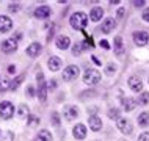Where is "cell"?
Returning <instances> with one entry per match:
<instances>
[{"instance_id": "10", "label": "cell", "mask_w": 149, "mask_h": 141, "mask_svg": "<svg viewBox=\"0 0 149 141\" xmlns=\"http://www.w3.org/2000/svg\"><path fill=\"white\" fill-rule=\"evenodd\" d=\"M50 13H52V10H50L49 5H39L35 10V17H38V19H47L50 16Z\"/></svg>"}, {"instance_id": "22", "label": "cell", "mask_w": 149, "mask_h": 141, "mask_svg": "<svg viewBox=\"0 0 149 141\" xmlns=\"http://www.w3.org/2000/svg\"><path fill=\"white\" fill-rule=\"evenodd\" d=\"M123 105H124V110L126 111H134L135 107H136V100L132 99V97H127L123 100Z\"/></svg>"}, {"instance_id": "5", "label": "cell", "mask_w": 149, "mask_h": 141, "mask_svg": "<svg viewBox=\"0 0 149 141\" xmlns=\"http://www.w3.org/2000/svg\"><path fill=\"white\" fill-rule=\"evenodd\" d=\"M79 74H80L79 66L71 64V66L64 67V71H63V80H68V82H69V80H74V78L79 77Z\"/></svg>"}, {"instance_id": "4", "label": "cell", "mask_w": 149, "mask_h": 141, "mask_svg": "<svg viewBox=\"0 0 149 141\" xmlns=\"http://www.w3.org/2000/svg\"><path fill=\"white\" fill-rule=\"evenodd\" d=\"M36 78H38V97H39V100L44 102L47 99V86H46V80H44V74L42 72H38Z\"/></svg>"}, {"instance_id": "13", "label": "cell", "mask_w": 149, "mask_h": 141, "mask_svg": "<svg viewBox=\"0 0 149 141\" xmlns=\"http://www.w3.org/2000/svg\"><path fill=\"white\" fill-rule=\"evenodd\" d=\"M55 44H57V47L60 50H66V49H69V46H71V38L66 35H60L57 38V41H55Z\"/></svg>"}, {"instance_id": "18", "label": "cell", "mask_w": 149, "mask_h": 141, "mask_svg": "<svg viewBox=\"0 0 149 141\" xmlns=\"http://www.w3.org/2000/svg\"><path fill=\"white\" fill-rule=\"evenodd\" d=\"M47 66H49L50 71L57 72V71H60V67H61V60H60L58 56H50V58L47 60Z\"/></svg>"}, {"instance_id": "17", "label": "cell", "mask_w": 149, "mask_h": 141, "mask_svg": "<svg viewBox=\"0 0 149 141\" xmlns=\"http://www.w3.org/2000/svg\"><path fill=\"white\" fill-rule=\"evenodd\" d=\"M72 133H74L75 140H85L86 136V127L83 124H77L74 128H72Z\"/></svg>"}, {"instance_id": "37", "label": "cell", "mask_w": 149, "mask_h": 141, "mask_svg": "<svg viewBox=\"0 0 149 141\" xmlns=\"http://www.w3.org/2000/svg\"><path fill=\"white\" fill-rule=\"evenodd\" d=\"M100 47H104L105 50H108L110 49V44H108V41H105V39H102V41H100Z\"/></svg>"}, {"instance_id": "24", "label": "cell", "mask_w": 149, "mask_h": 141, "mask_svg": "<svg viewBox=\"0 0 149 141\" xmlns=\"http://www.w3.org/2000/svg\"><path fill=\"white\" fill-rule=\"evenodd\" d=\"M29 115H30V110H29V107H27V105H24V103H22V105H19V108H17V116H19V118H29Z\"/></svg>"}, {"instance_id": "25", "label": "cell", "mask_w": 149, "mask_h": 141, "mask_svg": "<svg viewBox=\"0 0 149 141\" xmlns=\"http://www.w3.org/2000/svg\"><path fill=\"white\" fill-rule=\"evenodd\" d=\"M138 124L141 127H146L148 124H149V113L148 111H143L141 115L138 116Z\"/></svg>"}, {"instance_id": "31", "label": "cell", "mask_w": 149, "mask_h": 141, "mask_svg": "<svg viewBox=\"0 0 149 141\" xmlns=\"http://www.w3.org/2000/svg\"><path fill=\"white\" fill-rule=\"evenodd\" d=\"M10 82L11 80H0V92L10 90Z\"/></svg>"}, {"instance_id": "32", "label": "cell", "mask_w": 149, "mask_h": 141, "mask_svg": "<svg viewBox=\"0 0 149 141\" xmlns=\"http://www.w3.org/2000/svg\"><path fill=\"white\" fill-rule=\"evenodd\" d=\"M27 119H29V121H27L29 126H36V124H39V118H38V116H29Z\"/></svg>"}, {"instance_id": "42", "label": "cell", "mask_w": 149, "mask_h": 141, "mask_svg": "<svg viewBox=\"0 0 149 141\" xmlns=\"http://www.w3.org/2000/svg\"><path fill=\"white\" fill-rule=\"evenodd\" d=\"M123 14H124V8H119V10H118V13H116V17L121 19V17H123Z\"/></svg>"}, {"instance_id": "27", "label": "cell", "mask_w": 149, "mask_h": 141, "mask_svg": "<svg viewBox=\"0 0 149 141\" xmlns=\"http://www.w3.org/2000/svg\"><path fill=\"white\" fill-rule=\"evenodd\" d=\"M85 47H86V46H85L83 42H77L74 47H72V53H74L75 56H77V55H80V53H82V50L85 49Z\"/></svg>"}, {"instance_id": "26", "label": "cell", "mask_w": 149, "mask_h": 141, "mask_svg": "<svg viewBox=\"0 0 149 141\" xmlns=\"http://www.w3.org/2000/svg\"><path fill=\"white\" fill-rule=\"evenodd\" d=\"M149 102V92H140V97L136 100V103H140V105H146Z\"/></svg>"}, {"instance_id": "30", "label": "cell", "mask_w": 149, "mask_h": 141, "mask_svg": "<svg viewBox=\"0 0 149 141\" xmlns=\"http://www.w3.org/2000/svg\"><path fill=\"white\" fill-rule=\"evenodd\" d=\"M108 118L110 119H119V110L118 108H110V110H108Z\"/></svg>"}, {"instance_id": "3", "label": "cell", "mask_w": 149, "mask_h": 141, "mask_svg": "<svg viewBox=\"0 0 149 141\" xmlns=\"http://www.w3.org/2000/svg\"><path fill=\"white\" fill-rule=\"evenodd\" d=\"M14 115V105L10 102V100H3L0 102V116L3 119H11Z\"/></svg>"}, {"instance_id": "40", "label": "cell", "mask_w": 149, "mask_h": 141, "mask_svg": "<svg viewBox=\"0 0 149 141\" xmlns=\"http://www.w3.org/2000/svg\"><path fill=\"white\" fill-rule=\"evenodd\" d=\"M55 88H57V82H55V80L52 78L50 82H49V90H55Z\"/></svg>"}, {"instance_id": "43", "label": "cell", "mask_w": 149, "mask_h": 141, "mask_svg": "<svg viewBox=\"0 0 149 141\" xmlns=\"http://www.w3.org/2000/svg\"><path fill=\"white\" fill-rule=\"evenodd\" d=\"M0 132H2V130H0Z\"/></svg>"}, {"instance_id": "21", "label": "cell", "mask_w": 149, "mask_h": 141, "mask_svg": "<svg viewBox=\"0 0 149 141\" xmlns=\"http://www.w3.org/2000/svg\"><path fill=\"white\" fill-rule=\"evenodd\" d=\"M24 78H25V74H21L17 75V77H14V80H11L10 82V91H16L19 88V85L24 82Z\"/></svg>"}, {"instance_id": "33", "label": "cell", "mask_w": 149, "mask_h": 141, "mask_svg": "<svg viewBox=\"0 0 149 141\" xmlns=\"http://www.w3.org/2000/svg\"><path fill=\"white\" fill-rule=\"evenodd\" d=\"M105 72H107V74H108V75H113V74H115V72H116V66H115V64H113V63H110V64H107V67H105Z\"/></svg>"}, {"instance_id": "29", "label": "cell", "mask_w": 149, "mask_h": 141, "mask_svg": "<svg viewBox=\"0 0 149 141\" xmlns=\"http://www.w3.org/2000/svg\"><path fill=\"white\" fill-rule=\"evenodd\" d=\"M50 122H52V126H60V122H61V121H60V115L57 111H54L52 113V116H50Z\"/></svg>"}, {"instance_id": "15", "label": "cell", "mask_w": 149, "mask_h": 141, "mask_svg": "<svg viewBox=\"0 0 149 141\" xmlns=\"http://www.w3.org/2000/svg\"><path fill=\"white\" fill-rule=\"evenodd\" d=\"M129 86H130L132 91L140 92V91L143 90V82L140 80V77H136V75H132V77L129 78Z\"/></svg>"}, {"instance_id": "12", "label": "cell", "mask_w": 149, "mask_h": 141, "mask_svg": "<svg viewBox=\"0 0 149 141\" xmlns=\"http://www.w3.org/2000/svg\"><path fill=\"white\" fill-rule=\"evenodd\" d=\"M115 27H116V21H115V19L113 17H107L105 21L102 22V25H100L99 30L102 31V33L107 35V33H110L111 30H115Z\"/></svg>"}, {"instance_id": "11", "label": "cell", "mask_w": 149, "mask_h": 141, "mask_svg": "<svg viewBox=\"0 0 149 141\" xmlns=\"http://www.w3.org/2000/svg\"><path fill=\"white\" fill-rule=\"evenodd\" d=\"M11 28H13V21L8 16L0 14V33H8Z\"/></svg>"}, {"instance_id": "7", "label": "cell", "mask_w": 149, "mask_h": 141, "mask_svg": "<svg viewBox=\"0 0 149 141\" xmlns=\"http://www.w3.org/2000/svg\"><path fill=\"white\" fill-rule=\"evenodd\" d=\"M118 128L121 132H123L124 135H130L132 132H134V126H132V122L126 118H119L118 119Z\"/></svg>"}, {"instance_id": "34", "label": "cell", "mask_w": 149, "mask_h": 141, "mask_svg": "<svg viewBox=\"0 0 149 141\" xmlns=\"http://www.w3.org/2000/svg\"><path fill=\"white\" fill-rule=\"evenodd\" d=\"M8 10H10V13H17V11L21 10V5H19V3H10Z\"/></svg>"}, {"instance_id": "35", "label": "cell", "mask_w": 149, "mask_h": 141, "mask_svg": "<svg viewBox=\"0 0 149 141\" xmlns=\"http://www.w3.org/2000/svg\"><path fill=\"white\" fill-rule=\"evenodd\" d=\"M138 141H149V132H144L138 136Z\"/></svg>"}, {"instance_id": "16", "label": "cell", "mask_w": 149, "mask_h": 141, "mask_svg": "<svg viewBox=\"0 0 149 141\" xmlns=\"http://www.w3.org/2000/svg\"><path fill=\"white\" fill-rule=\"evenodd\" d=\"M88 124H90V128L93 132H99L102 128V119L99 116H90L88 118Z\"/></svg>"}, {"instance_id": "19", "label": "cell", "mask_w": 149, "mask_h": 141, "mask_svg": "<svg viewBox=\"0 0 149 141\" xmlns=\"http://www.w3.org/2000/svg\"><path fill=\"white\" fill-rule=\"evenodd\" d=\"M102 16H104V10L100 6H94L90 13V17H91L93 22H99L100 19H102Z\"/></svg>"}, {"instance_id": "39", "label": "cell", "mask_w": 149, "mask_h": 141, "mask_svg": "<svg viewBox=\"0 0 149 141\" xmlns=\"http://www.w3.org/2000/svg\"><path fill=\"white\" fill-rule=\"evenodd\" d=\"M141 17H143V21L149 22V8H148V10H144V13H143V16H141Z\"/></svg>"}, {"instance_id": "41", "label": "cell", "mask_w": 149, "mask_h": 141, "mask_svg": "<svg viewBox=\"0 0 149 141\" xmlns=\"http://www.w3.org/2000/svg\"><path fill=\"white\" fill-rule=\"evenodd\" d=\"M16 72V66L14 64H10V66H8V74H14Z\"/></svg>"}, {"instance_id": "2", "label": "cell", "mask_w": 149, "mask_h": 141, "mask_svg": "<svg viewBox=\"0 0 149 141\" xmlns=\"http://www.w3.org/2000/svg\"><path fill=\"white\" fill-rule=\"evenodd\" d=\"M83 82L90 86H94L100 82V72L96 69H86L85 74H83Z\"/></svg>"}, {"instance_id": "14", "label": "cell", "mask_w": 149, "mask_h": 141, "mask_svg": "<svg viewBox=\"0 0 149 141\" xmlns=\"http://www.w3.org/2000/svg\"><path fill=\"white\" fill-rule=\"evenodd\" d=\"M41 50H42V46L39 42H31L29 47H27V50H25V53L31 56V58H35V56H38L39 53H41Z\"/></svg>"}, {"instance_id": "44", "label": "cell", "mask_w": 149, "mask_h": 141, "mask_svg": "<svg viewBox=\"0 0 149 141\" xmlns=\"http://www.w3.org/2000/svg\"><path fill=\"white\" fill-rule=\"evenodd\" d=\"M0 80H2V78H0Z\"/></svg>"}, {"instance_id": "8", "label": "cell", "mask_w": 149, "mask_h": 141, "mask_svg": "<svg viewBox=\"0 0 149 141\" xmlns=\"http://www.w3.org/2000/svg\"><path fill=\"white\" fill-rule=\"evenodd\" d=\"M134 41H135L136 46H146V44L149 42V33L148 31H143V30L135 31L134 33Z\"/></svg>"}, {"instance_id": "6", "label": "cell", "mask_w": 149, "mask_h": 141, "mask_svg": "<svg viewBox=\"0 0 149 141\" xmlns=\"http://www.w3.org/2000/svg\"><path fill=\"white\" fill-rule=\"evenodd\" d=\"M0 49H2L3 53H13V52L17 50V39H14V38L5 39L2 42V46H0Z\"/></svg>"}, {"instance_id": "20", "label": "cell", "mask_w": 149, "mask_h": 141, "mask_svg": "<svg viewBox=\"0 0 149 141\" xmlns=\"http://www.w3.org/2000/svg\"><path fill=\"white\" fill-rule=\"evenodd\" d=\"M35 141H52V133L49 130H44V128H42V130L38 132Z\"/></svg>"}, {"instance_id": "1", "label": "cell", "mask_w": 149, "mask_h": 141, "mask_svg": "<svg viewBox=\"0 0 149 141\" xmlns=\"http://www.w3.org/2000/svg\"><path fill=\"white\" fill-rule=\"evenodd\" d=\"M69 24H71V27L74 28V30H83L86 25H88V17H86V14L85 13H82V11H77V13H74L71 16V19H69Z\"/></svg>"}, {"instance_id": "28", "label": "cell", "mask_w": 149, "mask_h": 141, "mask_svg": "<svg viewBox=\"0 0 149 141\" xmlns=\"http://www.w3.org/2000/svg\"><path fill=\"white\" fill-rule=\"evenodd\" d=\"M0 141H14V132L5 130V133L2 135V140H0Z\"/></svg>"}, {"instance_id": "36", "label": "cell", "mask_w": 149, "mask_h": 141, "mask_svg": "<svg viewBox=\"0 0 149 141\" xmlns=\"http://www.w3.org/2000/svg\"><path fill=\"white\" fill-rule=\"evenodd\" d=\"M27 96L29 97H35V88L33 86H27Z\"/></svg>"}, {"instance_id": "23", "label": "cell", "mask_w": 149, "mask_h": 141, "mask_svg": "<svg viewBox=\"0 0 149 141\" xmlns=\"http://www.w3.org/2000/svg\"><path fill=\"white\" fill-rule=\"evenodd\" d=\"M115 52H116L118 55H123V53H124L123 38H121V36H116V38H115Z\"/></svg>"}, {"instance_id": "9", "label": "cell", "mask_w": 149, "mask_h": 141, "mask_svg": "<svg viewBox=\"0 0 149 141\" xmlns=\"http://www.w3.org/2000/svg\"><path fill=\"white\" fill-rule=\"evenodd\" d=\"M63 116L68 121H72L79 116V108L75 105H64L63 107Z\"/></svg>"}, {"instance_id": "38", "label": "cell", "mask_w": 149, "mask_h": 141, "mask_svg": "<svg viewBox=\"0 0 149 141\" xmlns=\"http://www.w3.org/2000/svg\"><path fill=\"white\" fill-rule=\"evenodd\" d=\"M134 5H135L136 8H141L143 5H146V2H144V0H140V2H138V0H135V2H134Z\"/></svg>"}]
</instances>
